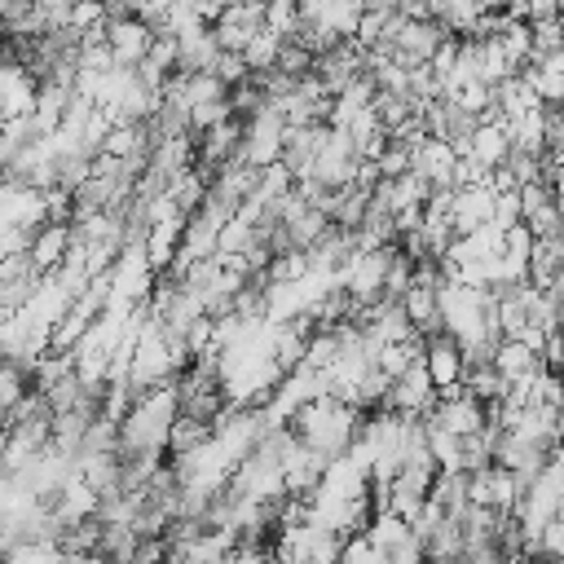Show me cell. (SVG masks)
<instances>
[{
	"mask_svg": "<svg viewBox=\"0 0 564 564\" xmlns=\"http://www.w3.org/2000/svg\"><path fill=\"white\" fill-rule=\"evenodd\" d=\"M423 366H427V379L432 388H449V383H463V348L441 330V335H427L423 339Z\"/></svg>",
	"mask_w": 564,
	"mask_h": 564,
	"instance_id": "cell-1",
	"label": "cell"
},
{
	"mask_svg": "<svg viewBox=\"0 0 564 564\" xmlns=\"http://www.w3.org/2000/svg\"><path fill=\"white\" fill-rule=\"evenodd\" d=\"M260 4H269V0H260Z\"/></svg>",
	"mask_w": 564,
	"mask_h": 564,
	"instance_id": "cell-2",
	"label": "cell"
}]
</instances>
